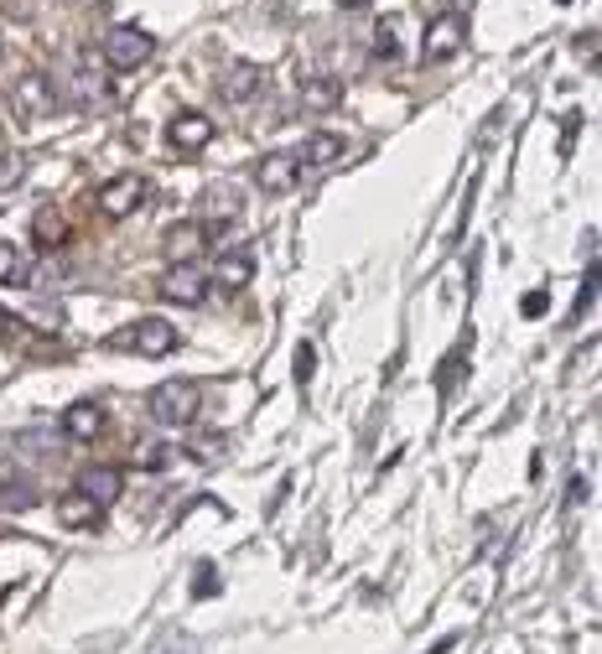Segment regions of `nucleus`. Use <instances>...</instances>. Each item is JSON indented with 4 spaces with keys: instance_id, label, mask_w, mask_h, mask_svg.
Listing matches in <instances>:
<instances>
[{
    "instance_id": "nucleus-1",
    "label": "nucleus",
    "mask_w": 602,
    "mask_h": 654,
    "mask_svg": "<svg viewBox=\"0 0 602 654\" xmlns=\"http://www.w3.org/2000/svg\"><path fill=\"white\" fill-rule=\"evenodd\" d=\"M198 411H202V390L193 385V379H166V385L151 390V416H157L161 426H172V432L193 426Z\"/></svg>"
},
{
    "instance_id": "nucleus-2",
    "label": "nucleus",
    "mask_w": 602,
    "mask_h": 654,
    "mask_svg": "<svg viewBox=\"0 0 602 654\" xmlns=\"http://www.w3.org/2000/svg\"><path fill=\"white\" fill-rule=\"evenodd\" d=\"M151 53H157V42L146 37L141 26H115V32L104 37V62H109L115 73H130V68L151 62Z\"/></svg>"
},
{
    "instance_id": "nucleus-3",
    "label": "nucleus",
    "mask_w": 602,
    "mask_h": 654,
    "mask_svg": "<svg viewBox=\"0 0 602 654\" xmlns=\"http://www.w3.org/2000/svg\"><path fill=\"white\" fill-rule=\"evenodd\" d=\"M53 104H58V94H53V83L42 79V73H21L16 89H11V110H16L21 125L47 119V115H53Z\"/></svg>"
},
{
    "instance_id": "nucleus-4",
    "label": "nucleus",
    "mask_w": 602,
    "mask_h": 654,
    "mask_svg": "<svg viewBox=\"0 0 602 654\" xmlns=\"http://www.w3.org/2000/svg\"><path fill=\"white\" fill-rule=\"evenodd\" d=\"M213 223H198V218H187V223H172L166 229V255H172V265H193V255H202L208 244H213Z\"/></svg>"
},
{
    "instance_id": "nucleus-5",
    "label": "nucleus",
    "mask_w": 602,
    "mask_h": 654,
    "mask_svg": "<svg viewBox=\"0 0 602 654\" xmlns=\"http://www.w3.org/2000/svg\"><path fill=\"white\" fill-rule=\"evenodd\" d=\"M141 203H146V177H136V172H120V177H109L100 187V208L109 218H130Z\"/></svg>"
},
{
    "instance_id": "nucleus-6",
    "label": "nucleus",
    "mask_w": 602,
    "mask_h": 654,
    "mask_svg": "<svg viewBox=\"0 0 602 654\" xmlns=\"http://www.w3.org/2000/svg\"><path fill=\"white\" fill-rule=\"evenodd\" d=\"M462 47V16L458 11H442V16L426 26V42H421V58L426 62H447L452 53Z\"/></svg>"
},
{
    "instance_id": "nucleus-7",
    "label": "nucleus",
    "mask_w": 602,
    "mask_h": 654,
    "mask_svg": "<svg viewBox=\"0 0 602 654\" xmlns=\"http://www.w3.org/2000/svg\"><path fill=\"white\" fill-rule=\"evenodd\" d=\"M297 177H301V167L291 151H270V157L255 161V187H261V193H291Z\"/></svg>"
},
{
    "instance_id": "nucleus-8",
    "label": "nucleus",
    "mask_w": 602,
    "mask_h": 654,
    "mask_svg": "<svg viewBox=\"0 0 602 654\" xmlns=\"http://www.w3.org/2000/svg\"><path fill=\"white\" fill-rule=\"evenodd\" d=\"M161 297L177 301V307H202V297H208V276L193 271V265H172L166 280H161Z\"/></svg>"
},
{
    "instance_id": "nucleus-9",
    "label": "nucleus",
    "mask_w": 602,
    "mask_h": 654,
    "mask_svg": "<svg viewBox=\"0 0 602 654\" xmlns=\"http://www.w3.org/2000/svg\"><path fill=\"white\" fill-rule=\"evenodd\" d=\"M261 89H265V73L255 68V62H234V68H229V73L219 79L223 104H250V100H261Z\"/></svg>"
},
{
    "instance_id": "nucleus-10",
    "label": "nucleus",
    "mask_w": 602,
    "mask_h": 654,
    "mask_svg": "<svg viewBox=\"0 0 602 654\" xmlns=\"http://www.w3.org/2000/svg\"><path fill=\"white\" fill-rule=\"evenodd\" d=\"M166 140H172L177 151H202V146L213 140V119L198 115V110H182V115L166 125Z\"/></svg>"
},
{
    "instance_id": "nucleus-11",
    "label": "nucleus",
    "mask_w": 602,
    "mask_h": 654,
    "mask_svg": "<svg viewBox=\"0 0 602 654\" xmlns=\"http://www.w3.org/2000/svg\"><path fill=\"white\" fill-rule=\"evenodd\" d=\"M250 280H255V255H250V250H223V255L213 260V286L240 291V286H250Z\"/></svg>"
},
{
    "instance_id": "nucleus-12",
    "label": "nucleus",
    "mask_w": 602,
    "mask_h": 654,
    "mask_svg": "<svg viewBox=\"0 0 602 654\" xmlns=\"http://www.w3.org/2000/svg\"><path fill=\"white\" fill-rule=\"evenodd\" d=\"M333 161H343V136H333V130H317V136L301 140L297 167H306V172H322V167H333Z\"/></svg>"
},
{
    "instance_id": "nucleus-13",
    "label": "nucleus",
    "mask_w": 602,
    "mask_h": 654,
    "mask_svg": "<svg viewBox=\"0 0 602 654\" xmlns=\"http://www.w3.org/2000/svg\"><path fill=\"white\" fill-rule=\"evenodd\" d=\"M130 343H136L146 358H161V354H172V348H177V328H172V322H161V318H146L141 328L130 333Z\"/></svg>"
},
{
    "instance_id": "nucleus-14",
    "label": "nucleus",
    "mask_w": 602,
    "mask_h": 654,
    "mask_svg": "<svg viewBox=\"0 0 602 654\" xmlns=\"http://www.w3.org/2000/svg\"><path fill=\"white\" fill-rule=\"evenodd\" d=\"M62 432H68V441H94V436L104 432V411L94 405V400H79V405H68Z\"/></svg>"
},
{
    "instance_id": "nucleus-15",
    "label": "nucleus",
    "mask_w": 602,
    "mask_h": 654,
    "mask_svg": "<svg viewBox=\"0 0 602 654\" xmlns=\"http://www.w3.org/2000/svg\"><path fill=\"white\" fill-rule=\"evenodd\" d=\"M79 494H89L94 504H115L120 498V468H89V473L79 478Z\"/></svg>"
},
{
    "instance_id": "nucleus-16",
    "label": "nucleus",
    "mask_w": 602,
    "mask_h": 654,
    "mask_svg": "<svg viewBox=\"0 0 602 654\" xmlns=\"http://www.w3.org/2000/svg\"><path fill=\"white\" fill-rule=\"evenodd\" d=\"M301 104H306V110H338L343 104V83L338 79H327V73H317V79H306L301 83Z\"/></svg>"
},
{
    "instance_id": "nucleus-17",
    "label": "nucleus",
    "mask_w": 602,
    "mask_h": 654,
    "mask_svg": "<svg viewBox=\"0 0 602 654\" xmlns=\"http://www.w3.org/2000/svg\"><path fill=\"white\" fill-rule=\"evenodd\" d=\"M58 519L68 525V530H83V525H94L100 519V504L89 494H62L58 498Z\"/></svg>"
},
{
    "instance_id": "nucleus-18",
    "label": "nucleus",
    "mask_w": 602,
    "mask_h": 654,
    "mask_svg": "<svg viewBox=\"0 0 602 654\" xmlns=\"http://www.w3.org/2000/svg\"><path fill=\"white\" fill-rule=\"evenodd\" d=\"M395 32H401V16H384L380 32H374V47H369L374 62H384V68H390V62H401V37H395Z\"/></svg>"
},
{
    "instance_id": "nucleus-19",
    "label": "nucleus",
    "mask_w": 602,
    "mask_h": 654,
    "mask_svg": "<svg viewBox=\"0 0 602 654\" xmlns=\"http://www.w3.org/2000/svg\"><path fill=\"white\" fill-rule=\"evenodd\" d=\"M32 229H37V244H42V250H58L62 239H68V223H62L58 208H42Z\"/></svg>"
},
{
    "instance_id": "nucleus-20",
    "label": "nucleus",
    "mask_w": 602,
    "mask_h": 654,
    "mask_svg": "<svg viewBox=\"0 0 602 654\" xmlns=\"http://www.w3.org/2000/svg\"><path fill=\"white\" fill-rule=\"evenodd\" d=\"M32 504H37V489H32L26 478H11V483H0V509L21 515V509H32Z\"/></svg>"
},
{
    "instance_id": "nucleus-21",
    "label": "nucleus",
    "mask_w": 602,
    "mask_h": 654,
    "mask_svg": "<svg viewBox=\"0 0 602 654\" xmlns=\"http://www.w3.org/2000/svg\"><path fill=\"white\" fill-rule=\"evenodd\" d=\"M166 447H161V441H141V447H136V457H130V468H141V473H157V468H166Z\"/></svg>"
},
{
    "instance_id": "nucleus-22",
    "label": "nucleus",
    "mask_w": 602,
    "mask_h": 654,
    "mask_svg": "<svg viewBox=\"0 0 602 654\" xmlns=\"http://www.w3.org/2000/svg\"><path fill=\"white\" fill-rule=\"evenodd\" d=\"M0 280H26V260L16 244H0Z\"/></svg>"
},
{
    "instance_id": "nucleus-23",
    "label": "nucleus",
    "mask_w": 602,
    "mask_h": 654,
    "mask_svg": "<svg viewBox=\"0 0 602 654\" xmlns=\"http://www.w3.org/2000/svg\"><path fill=\"white\" fill-rule=\"evenodd\" d=\"M26 182V157H0V193Z\"/></svg>"
},
{
    "instance_id": "nucleus-24",
    "label": "nucleus",
    "mask_w": 602,
    "mask_h": 654,
    "mask_svg": "<svg viewBox=\"0 0 602 654\" xmlns=\"http://www.w3.org/2000/svg\"><path fill=\"white\" fill-rule=\"evenodd\" d=\"M79 100H109V89L100 83V73H79Z\"/></svg>"
},
{
    "instance_id": "nucleus-25",
    "label": "nucleus",
    "mask_w": 602,
    "mask_h": 654,
    "mask_svg": "<svg viewBox=\"0 0 602 654\" xmlns=\"http://www.w3.org/2000/svg\"><path fill=\"white\" fill-rule=\"evenodd\" d=\"M208 593H219V572H213V566H198V582H193V597H208Z\"/></svg>"
},
{
    "instance_id": "nucleus-26",
    "label": "nucleus",
    "mask_w": 602,
    "mask_h": 654,
    "mask_svg": "<svg viewBox=\"0 0 602 654\" xmlns=\"http://www.w3.org/2000/svg\"><path fill=\"white\" fill-rule=\"evenodd\" d=\"M520 307H524V318H541L545 307H551V297H545V291H530V297H524Z\"/></svg>"
},
{
    "instance_id": "nucleus-27",
    "label": "nucleus",
    "mask_w": 602,
    "mask_h": 654,
    "mask_svg": "<svg viewBox=\"0 0 602 654\" xmlns=\"http://www.w3.org/2000/svg\"><path fill=\"white\" fill-rule=\"evenodd\" d=\"M297 379H301V385L312 379V343H301V348H297Z\"/></svg>"
},
{
    "instance_id": "nucleus-28",
    "label": "nucleus",
    "mask_w": 602,
    "mask_h": 654,
    "mask_svg": "<svg viewBox=\"0 0 602 654\" xmlns=\"http://www.w3.org/2000/svg\"><path fill=\"white\" fill-rule=\"evenodd\" d=\"M161 654H198V644H193V639H172Z\"/></svg>"
},
{
    "instance_id": "nucleus-29",
    "label": "nucleus",
    "mask_w": 602,
    "mask_h": 654,
    "mask_svg": "<svg viewBox=\"0 0 602 654\" xmlns=\"http://www.w3.org/2000/svg\"><path fill=\"white\" fill-rule=\"evenodd\" d=\"M343 5H348V11H359V5H369V0H343Z\"/></svg>"
},
{
    "instance_id": "nucleus-30",
    "label": "nucleus",
    "mask_w": 602,
    "mask_h": 654,
    "mask_svg": "<svg viewBox=\"0 0 602 654\" xmlns=\"http://www.w3.org/2000/svg\"><path fill=\"white\" fill-rule=\"evenodd\" d=\"M5 328H16V322H11V318H5V312H0V333H5Z\"/></svg>"
}]
</instances>
